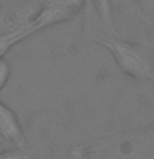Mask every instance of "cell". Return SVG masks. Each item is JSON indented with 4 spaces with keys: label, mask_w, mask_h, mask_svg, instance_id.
<instances>
[{
    "label": "cell",
    "mask_w": 154,
    "mask_h": 159,
    "mask_svg": "<svg viewBox=\"0 0 154 159\" xmlns=\"http://www.w3.org/2000/svg\"><path fill=\"white\" fill-rule=\"evenodd\" d=\"M93 3V8L96 10L99 20L104 27L114 30V22H113V2L111 0H89Z\"/></svg>",
    "instance_id": "obj_5"
},
{
    "label": "cell",
    "mask_w": 154,
    "mask_h": 159,
    "mask_svg": "<svg viewBox=\"0 0 154 159\" xmlns=\"http://www.w3.org/2000/svg\"><path fill=\"white\" fill-rule=\"evenodd\" d=\"M10 75H12V68H10V63L5 58H0V91L3 89V86L7 84Z\"/></svg>",
    "instance_id": "obj_7"
},
{
    "label": "cell",
    "mask_w": 154,
    "mask_h": 159,
    "mask_svg": "<svg viewBox=\"0 0 154 159\" xmlns=\"http://www.w3.org/2000/svg\"><path fill=\"white\" fill-rule=\"evenodd\" d=\"M0 159H33L30 148H10L0 151Z\"/></svg>",
    "instance_id": "obj_6"
},
{
    "label": "cell",
    "mask_w": 154,
    "mask_h": 159,
    "mask_svg": "<svg viewBox=\"0 0 154 159\" xmlns=\"http://www.w3.org/2000/svg\"><path fill=\"white\" fill-rule=\"evenodd\" d=\"M28 0H0V7H13V5H20Z\"/></svg>",
    "instance_id": "obj_8"
},
{
    "label": "cell",
    "mask_w": 154,
    "mask_h": 159,
    "mask_svg": "<svg viewBox=\"0 0 154 159\" xmlns=\"http://www.w3.org/2000/svg\"><path fill=\"white\" fill-rule=\"evenodd\" d=\"M0 141L10 148H28L27 136L20 124L17 114L0 99Z\"/></svg>",
    "instance_id": "obj_4"
},
{
    "label": "cell",
    "mask_w": 154,
    "mask_h": 159,
    "mask_svg": "<svg viewBox=\"0 0 154 159\" xmlns=\"http://www.w3.org/2000/svg\"><path fill=\"white\" fill-rule=\"evenodd\" d=\"M96 42L104 47L113 57L114 63L124 75L133 80H152L154 78V65L149 58L147 52L143 47L121 40L113 35H101L96 37Z\"/></svg>",
    "instance_id": "obj_2"
},
{
    "label": "cell",
    "mask_w": 154,
    "mask_h": 159,
    "mask_svg": "<svg viewBox=\"0 0 154 159\" xmlns=\"http://www.w3.org/2000/svg\"><path fill=\"white\" fill-rule=\"evenodd\" d=\"M149 12L152 13V20H154V0H149Z\"/></svg>",
    "instance_id": "obj_9"
},
{
    "label": "cell",
    "mask_w": 154,
    "mask_h": 159,
    "mask_svg": "<svg viewBox=\"0 0 154 159\" xmlns=\"http://www.w3.org/2000/svg\"><path fill=\"white\" fill-rule=\"evenodd\" d=\"M89 0H38L32 18L35 33L73 20L84 10Z\"/></svg>",
    "instance_id": "obj_3"
},
{
    "label": "cell",
    "mask_w": 154,
    "mask_h": 159,
    "mask_svg": "<svg viewBox=\"0 0 154 159\" xmlns=\"http://www.w3.org/2000/svg\"><path fill=\"white\" fill-rule=\"evenodd\" d=\"M84 159H154V126L98 143L84 149Z\"/></svg>",
    "instance_id": "obj_1"
}]
</instances>
